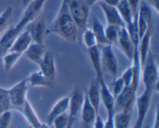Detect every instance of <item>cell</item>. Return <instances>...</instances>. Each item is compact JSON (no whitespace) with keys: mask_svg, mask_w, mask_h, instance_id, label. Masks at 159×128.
<instances>
[{"mask_svg":"<svg viewBox=\"0 0 159 128\" xmlns=\"http://www.w3.org/2000/svg\"><path fill=\"white\" fill-rule=\"evenodd\" d=\"M136 90L130 85L125 86L123 91L115 98V113L116 112H130L137 97Z\"/></svg>","mask_w":159,"mask_h":128,"instance_id":"8992f818","label":"cell"},{"mask_svg":"<svg viewBox=\"0 0 159 128\" xmlns=\"http://www.w3.org/2000/svg\"><path fill=\"white\" fill-rule=\"evenodd\" d=\"M18 128H33L31 126H30L29 124H27V125L26 126H19Z\"/></svg>","mask_w":159,"mask_h":128,"instance_id":"bcb514c9","label":"cell"},{"mask_svg":"<svg viewBox=\"0 0 159 128\" xmlns=\"http://www.w3.org/2000/svg\"><path fill=\"white\" fill-rule=\"evenodd\" d=\"M75 121H71L68 113H63L54 120L51 127L54 128H67L70 124H74Z\"/></svg>","mask_w":159,"mask_h":128,"instance_id":"4dcf8cb0","label":"cell"},{"mask_svg":"<svg viewBox=\"0 0 159 128\" xmlns=\"http://www.w3.org/2000/svg\"><path fill=\"white\" fill-rule=\"evenodd\" d=\"M24 30L28 31L33 42L40 44H44L45 36L48 34V26L43 14L40 13L37 17H35L25 26Z\"/></svg>","mask_w":159,"mask_h":128,"instance_id":"5b68a950","label":"cell"},{"mask_svg":"<svg viewBox=\"0 0 159 128\" xmlns=\"http://www.w3.org/2000/svg\"><path fill=\"white\" fill-rule=\"evenodd\" d=\"M116 9H117L121 18L124 20V23H125V26L128 25L129 23H131L135 16H134L133 13H132V11L130 9V6H129L127 0H120L119 4L116 6Z\"/></svg>","mask_w":159,"mask_h":128,"instance_id":"4316f807","label":"cell"},{"mask_svg":"<svg viewBox=\"0 0 159 128\" xmlns=\"http://www.w3.org/2000/svg\"><path fill=\"white\" fill-rule=\"evenodd\" d=\"M152 128H159L158 126V110H156V114L155 117V122H154V126Z\"/></svg>","mask_w":159,"mask_h":128,"instance_id":"7bdbcfd3","label":"cell"},{"mask_svg":"<svg viewBox=\"0 0 159 128\" xmlns=\"http://www.w3.org/2000/svg\"><path fill=\"white\" fill-rule=\"evenodd\" d=\"M67 2L70 13L77 26L79 32L82 34L87 28L90 7L82 0H67Z\"/></svg>","mask_w":159,"mask_h":128,"instance_id":"277c9868","label":"cell"},{"mask_svg":"<svg viewBox=\"0 0 159 128\" xmlns=\"http://www.w3.org/2000/svg\"><path fill=\"white\" fill-rule=\"evenodd\" d=\"M141 78L142 79L145 89L152 91L153 93L155 92H158L159 81L158 65L155 56L152 51L149 52L141 68Z\"/></svg>","mask_w":159,"mask_h":128,"instance_id":"3957f363","label":"cell"},{"mask_svg":"<svg viewBox=\"0 0 159 128\" xmlns=\"http://www.w3.org/2000/svg\"><path fill=\"white\" fill-rule=\"evenodd\" d=\"M84 99L85 93L79 88H75L69 95V107L68 113L71 121H75L78 116L80 114Z\"/></svg>","mask_w":159,"mask_h":128,"instance_id":"30bf717a","label":"cell"},{"mask_svg":"<svg viewBox=\"0 0 159 128\" xmlns=\"http://www.w3.org/2000/svg\"><path fill=\"white\" fill-rule=\"evenodd\" d=\"M28 89H29V86H28L26 79L20 81L12 87L8 89L11 106L15 107L16 110L23 107L25 102L27 100L26 95H27Z\"/></svg>","mask_w":159,"mask_h":128,"instance_id":"52a82bcc","label":"cell"},{"mask_svg":"<svg viewBox=\"0 0 159 128\" xmlns=\"http://www.w3.org/2000/svg\"><path fill=\"white\" fill-rule=\"evenodd\" d=\"M125 83H124V81L123 80L122 78L120 76L117 78H114V80H113V84H112V94H113V97L115 98L123 91L124 88H125Z\"/></svg>","mask_w":159,"mask_h":128,"instance_id":"d6a6232c","label":"cell"},{"mask_svg":"<svg viewBox=\"0 0 159 128\" xmlns=\"http://www.w3.org/2000/svg\"><path fill=\"white\" fill-rule=\"evenodd\" d=\"M98 82L100 91L101 102L103 104L107 111V116H113L115 114V99L110 89V87L107 84L104 76L98 79H95Z\"/></svg>","mask_w":159,"mask_h":128,"instance_id":"9c48e42d","label":"cell"},{"mask_svg":"<svg viewBox=\"0 0 159 128\" xmlns=\"http://www.w3.org/2000/svg\"><path fill=\"white\" fill-rule=\"evenodd\" d=\"M119 28L116 26H113V25H108L105 26L104 30H105V36L107 38V41L109 43L113 45L115 42L117 41L118 37V30Z\"/></svg>","mask_w":159,"mask_h":128,"instance_id":"1f68e13d","label":"cell"},{"mask_svg":"<svg viewBox=\"0 0 159 128\" xmlns=\"http://www.w3.org/2000/svg\"><path fill=\"white\" fill-rule=\"evenodd\" d=\"M120 77L122 78L123 80L124 81V83H125L126 86L130 85V84H131L132 79H133V70H132L131 65H130V67H128V68L123 72V74L121 75Z\"/></svg>","mask_w":159,"mask_h":128,"instance_id":"e575fe53","label":"cell"},{"mask_svg":"<svg viewBox=\"0 0 159 128\" xmlns=\"http://www.w3.org/2000/svg\"><path fill=\"white\" fill-rule=\"evenodd\" d=\"M12 113L11 110L0 114V128H9L12 121Z\"/></svg>","mask_w":159,"mask_h":128,"instance_id":"836d02e7","label":"cell"},{"mask_svg":"<svg viewBox=\"0 0 159 128\" xmlns=\"http://www.w3.org/2000/svg\"><path fill=\"white\" fill-rule=\"evenodd\" d=\"M80 114L84 125L93 127V124L96 121V117L98 116V113L96 111L94 107L92 106V104L90 103L88 97L86 96V94H85V99H84L83 105H82Z\"/></svg>","mask_w":159,"mask_h":128,"instance_id":"d6986e66","label":"cell"},{"mask_svg":"<svg viewBox=\"0 0 159 128\" xmlns=\"http://www.w3.org/2000/svg\"><path fill=\"white\" fill-rule=\"evenodd\" d=\"M101 54L102 68H105L107 72L116 78L118 73V62L113 51V45L107 44L99 48Z\"/></svg>","mask_w":159,"mask_h":128,"instance_id":"ba28073f","label":"cell"},{"mask_svg":"<svg viewBox=\"0 0 159 128\" xmlns=\"http://www.w3.org/2000/svg\"><path fill=\"white\" fill-rule=\"evenodd\" d=\"M104 26L102 23H101L100 20L95 16L93 20V26H92V30L96 37V41H97V46L99 48L105 46V45L110 44L107 41V38L105 36V30H104Z\"/></svg>","mask_w":159,"mask_h":128,"instance_id":"cb8c5ba5","label":"cell"},{"mask_svg":"<svg viewBox=\"0 0 159 128\" xmlns=\"http://www.w3.org/2000/svg\"><path fill=\"white\" fill-rule=\"evenodd\" d=\"M85 3H86L89 7H91L92 6H93L96 3H99V2L102 1V0H82Z\"/></svg>","mask_w":159,"mask_h":128,"instance_id":"60d3db41","label":"cell"},{"mask_svg":"<svg viewBox=\"0 0 159 128\" xmlns=\"http://www.w3.org/2000/svg\"><path fill=\"white\" fill-rule=\"evenodd\" d=\"M152 31L153 28H151L147 30L142 38L140 40L139 46H138V52H139L140 62H141V68L145 62L146 58L151 51V41H152Z\"/></svg>","mask_w":159,"mask_h":128,"instance_id":"44dd1931","label":"cell"},{"mask_svg":"<svg viewBox=\"0 0 159 128\" xmlns=\"http://www.w3.org/2000/svg\"><path fill=\"white\" fill-rule=\"evenodd\" d=\"M39 70H40L42 73L44 75L45 77L50 81L52 84H54V80H55L56 73H57V69H56V64L54 57L52 53L47 51L46 54L43 56L41 62L39 63Z\"/></svg>","mask_w":159,"mask_h":128,"instance_id":"8fae6325","label":"cell"},{"mask_svg":"<svg viewBox=\"0 0 159 128\" xmlns=\"http://www.w3.org/2000/svg\"><path fill=\"white\" fill-rule=\"evenodd\" d=\"M152 95L153 93L152 91L144 89L143 93L138 97H136L135 102L138 108V117H137L138 120L145 121L146 116L150 108Z\"/></svg>","mask_w":159,"mask_h":128,"instance_id":"5bb4252c","label":"cell"},{"mask_svg":"<svg viewBox=\"0 0 159 128\" xmlns=\"http://www.w3.org/2000/svg\"><path fill=\"white\" fill-rule=\"evenodd\" d=\"M127 1L128 2L130 9H131L133 15L136 16L138 12L139 6L141 0H127Z\"/></svg>","mask_w":159,"mask_h":128,"instance_id":"d590c367","label":"cell"},{"mask_svg":"<svg viewBox=\"0 0 159 128\" xmlns=\"http://www.w3.org/2000/svg\"><path fill=\"white\" fill-rule=\"evenodd\" d=\"M144 121H141V120H136L134 125L133 126L132 128H143V125H144Z\"/></svg>","mask_w":159,"mask_h":128,"instance_id":"b9f144b4","label":"cell"},{"mask_svg":"<svg viewBox=\"0 0 159 128\" xmlns=\"http://www.w3.org/2000/svg\"><path fill=\"white\" fill-rule=\"evenodd\" d=\"M113 116H107V121H105V124H104V128H114L113 127Z\"/></svg>","mask_w":159,"mask_h":128,"instance_id":"f35d334b","label":"cell"},{"mask_svg":"<svg viewBox=\"0 0 159 128\" xmlns=\"http://www.w3.org/2000/svg\"><path fill=\"white\" fill-rule=\"evenodd\" d=\"M103 2H105L106 4L109 5L110 6H113V7H116L117 5L119 4V2H120V0H102Z\"/></svg>","mask_w":159,"mask_h":128,"instance_id":"ab89813d","label":"cell"},{"mask_svg":"<svg viewBox=\"0 0 159 128\" xmlns=\"http://www.w3.org/2000/svg\"><path fill=\"white\" fill-rule=\"evenodd\" d=\"M23 54L20 53L7 51L2 55L3 68L6 72H9L14 68L17 62L20 61Z\"/></svg>","mask_w":159,"mask_h":128,"instance_id":"d4e9b609","label":"cell"},{"mask_svg":"<svg viewBox=\"0 0 159 128\" xmlns=\"http://www.w3.org/2000/svg\"><path fill=\"white\" fill-rule=\"evenodd\" d=\"M88 97L90 103L92 104L96 111L99 113V107L101 104V96L100 91H99V85L96 79L93 81L89 87L88 93H85Z\"/></svg>","mask_w":159,"mask_h":128,"instance_id":"603a6c76","label":"cell"},{"mask_svg":"<svg viewBox=\"0 0 159 128\" xmlns=\"http://www.w3.org/2000/svg\"><path fill=\"white\" fill-rule=\"evenodd\" d=\"M149 6L152 8H154L156 11L157 13H158V0H144Z\"/></svg>","mask_w":159,"mask_h":128,"instance_id":"74e56055","label":"cell"},{"mask_svg":"<svg viewBox=\"0 0 159 128\" xmlns=\"http://www.w3.org/2000/svg\"><path fill=\"white\" fill-rule=\"evenodd\" d=\"M28 86L30 87H44V88H51L53 84L47 79L44 75L40 71V70H37L28 75L26 78Z\"/></svg>","mask_w":159,"mask_h":128,"instance_id":"7402d4cb","label":"cell"},{"mask_svg":"<svg viewBox=\"0 0 159 128\" xmlns=\"http://www.w3.org/2000/svg\"><path fill=\"white\" fill-rule=\"evenodd\" d=\"M51 127H50L49 125H48V124H47V123H43L42 122L41 124H39L38 126H37V127H36L35 128H51Z\"/></svg>","mask_w":159,"mask_h":128,"instance_id":"ee69618b","label":"cell"},{"mask_svg":"<svg viewBox=\"0 0 159 128\" xmlns=\"http://www.w3.org/2000/svg\"><path fill=\"white\" fill-rule=\"evenodd\" d=\"M11 103L8 93V89L0 85V114L10 110Z\"/></svg>","mask_w":159,"mask_h":128,"instance_id":"f546056e","label":"cell"},{"mask_svg":"<svg viewBox=\"0 0 159 128\" xmlns=\"http://www.w3.org/2000/svg\"><path fill=\"white\" fill-rule=\"evenodd\" d=\"M17 110L24 117V119L27 122V124H29L33 128H35L42 123V121L39 118L38 115L36 113L35 110L34 109L33 106L31 105L30 103L28 101V99L25 102L23 107H20Z\"/></svg>","mask_w":159,"mask_h":128,"instance_id":"ac0fdd59","label":"cell"},{"mask_svg":"<svg viewBox=\"0 0 159 128\" xmlns=\"http://www.w3.org/2000/svg\"><path fill=\"white\" fill-rule=\"evenodd\" d=\"M33 0H22V4H23V6H24V7H26V6H27L29 3H30Z\"/></svg>","mask_w":159,"mask_h":128,"instance_id":"f6af8a7d","label":"cell"},{"mask_svg":"<svg viewBox=\"0 0 159 128\" xmlns=\"http://www.w3.org/2000/svg\"><path fill=\"white\" fill-rule=\"evenodd\" d=\"M88 50V55L90 59L92 65H93V70L95 71L96 78L102 77L103 75V68H102V61H101V54L100 50L98 46L94 47V48H89Z\"/></svg>","mask_w":159,"mask_h":128,"instance_id":"ffe728a7","label":"cell"},{"mask_svg":"<svg viewBox=\"0 0 159 128\" xmlns=\"http://www.w3.org/2000/svg\"><path fill=\"white\" fill-rule=\"evenodd\" d=\"M68 107H69V96H64L59 99L51 107L47 117V124L51 127L53 121L55 118L63 113H68Z\"/></svg>","mask_w":159,"mask_h":128,"instance_id":"2e32d148","label":"cell"},{"mask_svg":"<svg viewBox=\"0 0 159 128\" xmlns=\"http://www.w3.org/2000/svg\"><path fill=\"white\" fill-rule=\"evenodd\" d=\"M47 51L48 50L45 48L44 44H40L33 42L26 51L23 53V55L31 62L38 65L46 54Z\"/></svg>","mask_w":159,"mask_h":128,"instance_id":"e0dca14e","label":"cell"},{"mask_svg":"<svg viewBox=\"0 0 159 128\" xmlns=\"http://www.w3.org/2000/svg\"><path fill=\"white\" fill-rule=\"evenodd\" d=\"M32 43L33 40L28 31H26V30H23L14 39L7 51H12V52H16L23 54V53L26 51V49L29 48V46Z\"/></svg>","mask_w":159,"mask_h":128,"instance_id":"9a60e30c","label":"cell"},{"mask_svg":"<svg viewBox=\"0 0 159 128\" xmlns=\"http://www.w3.org/2000/svg\"><path fill=\"white\" fill-rule=\"evenodd\" d=\"M98 4H99V7L101 8L104 15H105L107 24L116 26L117 27L125 26V23H124L122 18H121L116 7L109 6V5L106 4L102 1L99 2Z\"/></svg>","mask_w":159,"mask_h":128,"instance_id":"4fadbf2b","label":"cell"},{"mask_svg":"<svg viewBox=\"0 0 159 128\" xmlns=\"http://www.w3.org/2000/svg\"><path fill=\"white\" fill-rule=\"evenodd\" d=\"M104 124H105V121H103L102 117L98 115L93 124V128H104Z\"/></svg>","mask_w":159,"mask_h":128,"instance_id":"8d00e7d4","label":"cell"},{"mask_svg":"<svg viewBox=\"0 0 159 128\" xmlns=\"http://www.w3.org/2000/svg\"><path fill=\"white\" fill-rule=\"evenodd\" d=\"M120 48L124 53V55L127 57L129 61L131 62L134 54V46L132 40L129 36L126 26L120 27L118 30L117 41Z\"/></svg>","mask_w":159,"mask_h":128,"instance_id":"7c38bea8","label":"cell"},{"mask_svg":"<svg viewBox=\"0 0 159 128\" xmlns=\"http://www.w3.org/2000/svg\"><path fill=\"white\" fill-rule=\"evenodd\" d=\"M85 127H84V128H93V127L92 126H87V125H84Z\"/></svg>","mask_w":159,"mask_h":128,"instance_id":"7dc6e473","label":"cell"},{"mask_svg":"<svg viewBox=\"0 0 159 128\" xmlns=\"http://www.w3.org/2000/svg\"><path fill=\"white\" fill-rule=\"evenodd\" d=\"M47 0H33L25 7L23 16L14 26L9 28L0 37V54L3 55L7 52L11 43L20 33L24 30L25 26L40 13L44 6Z\"/></svg>","mask_w":159,"mask_h":128,"instance_id":"7a4b0ae2","label":"cell"},{"mask_svg":"<svg viewBox=\"0 0 159 128\" xmlns=\"http://www.w3.org/2000/svg\"><path fill=\"white\" fill-rule=\"evenodd\" d=\"M73 124H70V125L68 126V127H67V128H72V127H73Z\"/></svg>","mask_w":159,"mask_h":128,"instance_id":"c3c4849f","label":"cell"},{"mask_svg":"<svg viewBox=\"0 0 159 128\" xmlns=\"http://www.w3.org/2000/svg\"><path fill=\"white\" fill-rule=\"evenodd\" d=\"M130 121V112H116L113 116V127L114 128H129Z\"/></svg>","mask_w":159,"mask_h":128,"instance_id":"484cf974","label":"cell"},{"mask_svg":"<svg viewBox=\"0 0 159 128\" xmlns=\"http://www.w3.org/2000/svg\"><path fill=\"white\" fill-rule=\"evenodd\" d=\"M48 33L56 34L71 43L77 42L79 32L70 13L67 0H61L57 15L48 28Z\"/></svg>","mask_w":159,"mask_h":128,"instance_id":"6da1fadb","label":"cell"},{"mask_svg":"<svg viewBox=\"0 0 159 128\" xmlns=\"http://www.w3.org/2000/svg\"><path fill=\"white\" fill-rule=\"evenodd\" d=\"M82 41L84 46L87 49L97 46V41H96V37H95L91 28L87 27L82 33Z\"/></svg>","mask_w":159,"mask_h":128,"instance_id":"f1b7e54d","label":"cell"},{"mask_svg":"<svg viewBox=\"0 0 159 128\" xmlns=\"http://www.w3.org/2000/svg\"><path fill=\"white\" fill-rule=\"evenodd\" d=\"M13 9L12 6H8L0 14V36L2 35L8 29L12 19Z\"/></svg>","mask_w":159,"mask_h":128,"instance_id":"83f0119b","label":"cell"}]
</instances>
